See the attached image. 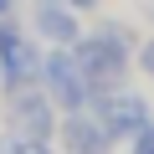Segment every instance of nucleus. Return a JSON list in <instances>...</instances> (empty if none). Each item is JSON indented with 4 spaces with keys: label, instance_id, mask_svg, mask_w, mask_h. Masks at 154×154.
<instances>
[{
    "label": "nucleus",
    "instance_id": "obj_2",
    "mask_svg": "<svg viewBox=\"0 0 154 154\" xmlns=\"http://www.w3.org/2000/svg\"><path fill=\"white\" fill-rule=\"evenodd\" d=\"M0 154H41V149H36V144H5Z\"/></svg>",
    "mask_w": 154,
    "mask_h": 154
},
{
    "label": "nucleus",
    "instance_id": "obj_1",
    "mask_svg": "<svg viewBox=\"0 0 154 154\" xmlns=\"http://www.w3.org/2000/svg\"><path fill=\"white\" fill-rule=\"evenodd\" d=\"M21 118H26V123H31V128H26V134H46V113H41V103H36V98H26V103H21V108H16V123H21Z\"/></svg>",
    "mask_w": 154,
    "mask_h": 154
},
{
    "label": "nucleus",
    "instance_id": "obj_3",
    "mask_svg": "<svg viewBox=\"0 0 154 154\" xmlns=\"http://www.w3.org/2000/svg\"><path fill=\"white\" fill-rule=\"evenodd\" d=\"M0 11H11V0H0Z\"/></svg>",
    "mask_w": 154,
    "mask_h": 154
}]
</instances>
